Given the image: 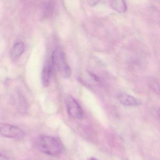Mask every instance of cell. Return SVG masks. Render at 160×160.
Masks as SVG:
<instances>
[{"label":"cell","instance_id":"obj_6","mask_svg":"<svg viewBox=\"0 0 160 160\" xmlns=\"http://www.w3.org/2000/svg\"><path fill=\"white\" fill-rule=\"evenodd\" d=\"M117 99L121 104L126 106H135L140 104L139 101L134 97L125 93L118 94Z\"/></svg>","mask_w":160,"mask_h":160},{"label":"cell","instance_id":"obj_4","mask_svg":"<svg viewBox=\"0 0 160 160\" xmlns=\"http://www.w3.org/2000/svg\"><path fill=\"white\" fill-rule=\"evenodd\" d=\"M0 135L9 138H18L23 135V132L19 127L8 124H0Z\"/></svg>","mask_w":160,"mask_h":160},{"label":"cell","instance_id":"obj_13","mask_svg":"<svg viewBox=\"0 0 160 160\" xmlns=\"http://www.w3.org/2000/svg\"><path fill=\"white\" fill-rule=\"evenodd\" d=\"M88 160H98L97 159H96L94 158H91L88 159Z\"/></svg>","mask_w":160,"mask_h":160},{"label":"cell","instance_id":"obj_3","mask_svg":"<svg viewBox=\"0 0 160 160\" xmlns=\"http://www.w3.org/2000/svg\"><path fill=\"white\" fill-rule=\"evenodd\" d=\"M66 107L70 116L76 119H81L83 116V112L78 102L73 97L68 95L66 98Z\"/></svg>","mask_w":160,"mask_h":160},{"label":"cell","instance_id":"obj_1","mask_svg":"<svg viewBox=\"0 0 160 160\" xmlns=\"http://www.w3.org/2000/svg\"><path fill=\"white\" fill-rule=\"evenodd\" d=\"M38 149L42 153L52 156H58L63 151V146L60 140L51 136H42L37 141Z\"/></svg>","mask_w":160,"mask_h":160},{"label":"cell","instance_id":"obj_12","mask_svg":"<svg viewBox=\"0 0 160 160\" xmlns=\"http://www.w3.org/2000/svg\"><path fill=\"white\" fill-rule=\"evenodd\" d=\"M0 160H9L7 157L0 153Z\"/></svg>","mask_w":160,"mask_h":160},{"label":"cell","instance_id":"obj_2","mask_svg":"<svg viewBox=\"0 0 160 160\" xmlns=\"http://www.w3.org/2000/svg\"><path fill=\"white\" fill-rule=\"evenodd\" d=\"M51 62L53 68H55L62 78L68 79L70 77L71 69L62 47L60 46L54 49L52 54Z\"/></svg>","mask_w":160,"mask_h":160},{"label":"cell","instance_id":"obj_14","mask_svg":"<svg viewBox=\"0 0 160 160\" xmlns=\"http://www.w3.org/2000/svg\"><path fill=\"white\" fill-rule=\"evenodd\" d=\"M158 114L159 116H160V109L158 111Z\"/></svg>","mask_w":160,"mask_h":160},{"label":"cell","instance_id":"obj_8","mask_svg":"<svg viewBox=\"0 0 160 160\" xmlns=\"http://www.w3.org/2000/svg\"><path fill=\"white\" fill-rule=\"evenodd\" d=\"M111 7L118 13H123L127 11L128 6L126 2L122 0L112 1L110 3Z\"/></svg>","mask_w":160,"mask_h":160},{"label":"cell","instance_id":"obj_9","mask_svg":"<svg viewBox=\"0 0 160 160\" xmlns=\"http://www.w3.org/2000/svg\"><path fill=\"white\" fill-rule=\"evenodd\" d=\"M55 2L54 1H48L44 7V15L46 17H49L52 15L55 8Z\"/></svg>","mask_w":160,"mask_h":160},{"label":"cell","instance_id":"obj_11","mask_svg":"<svg viewBox=\"0 0 160 160\" xmlns=\"http://www.w3.org/2000/svg\"><path fill=\"white\" fill-rule=\"evenodd\" d=\"M99 3V1H88V3L91 6H95L96 5L98 4Z\"/></svg>","mask_w":160,"mask_h":160},{"label":"cell","instance_id":"obj_7","mask_svg":"<svg viewBox=\"0 0 160 160\" xmlns=\"http://www.w3.org/2000/svg\"><path fill=\"white\" fill-rule=\"evenodd\" d=\"M25 50V45L22 42L16 43L10 50V57L13 60H15L19 57L23 53Z\"/></svg>","mask_w":160,"mask_h":160},{"label":"cell","instance_id":"obj_10","mask_svg":"<svg viewBox=\"0 0 160 160\" xmlns=\"http://www.w3.org/2000/svg\"><path fill=\"white\" fill-rule=\"evenodd\" d=\"M150 86L158 95H160V85L156 81L150 83Z\"/></svg>","mask_w":160,"mask_h":160},{"label":"cell","instance_id":"obj_5","mask_svg":"<svg viewBox=\"0 0 160 160\" xmlns=\"http://www.w3.org/2000/svg\"><path fill=\"white\" fill-rule=\"evenodd\" d=\"M53 68L52 62L47 63L43 68L41 80L42 85L44 87H48L50 84L53 72Z\"/></svg>","mask_w":160,"mask_h":160}]
</instances>
